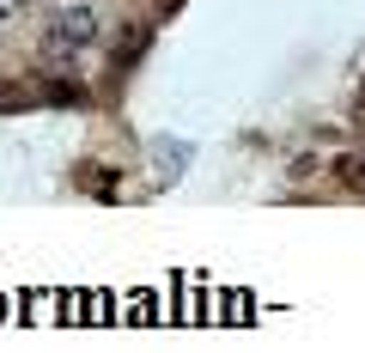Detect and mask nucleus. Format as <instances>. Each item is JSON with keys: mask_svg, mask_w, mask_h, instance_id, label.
I'll return each mask as SVG.
<instances>
[{"mask_svg": "<svg viewBox=\"0 0 365 353\" xmlns=\"http://www.w3.org/2000/svg\"><path fill=\"white\" fill-rule=\"evenodd\" d=\"M49 37H55V49H61V55L67 49H86V43L98 37V13H91V6H67V13L49 25Z\"/></svg>", "mask_w": 365, "mask_h": 353, "instance_id": "f257e3e1", "label": "nucleus"}, {"mask_svg": "<svg viewBox=\"0 0 365 353\" xmlns=\"http://www.w3.org/2000/svg\"><path fill=\"white\" fill-rule=\"evenodd\" d=\"M31 104V92H19L13 79H0V110H25Z\"/></svg>", "mask_w": 365, "mask_h": 353, "instance_id": "f03ea898", "label": "nucleus"}, {"mask_svg": "<svg viewBox=\"0 0 365 353\" xmlns=\"http://www.w3.org/2000/svg\"><path fill=\"white\" fill-rule=\"evenodd\" d=\"M177 6H182V0H158V13H177Z\"/></svg>", "mask_w": 365, "mask_h": 353, "instance_id": "7ed1b4c3", "label": "nucleus"}]
</instances>
